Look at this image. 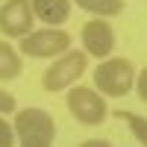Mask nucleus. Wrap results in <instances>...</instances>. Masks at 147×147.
I'll return each instance as SVG.
<instances>
[{"instance_id": "1", "label": "nucleus", "mask_w": 147, "mask_h": 147, "mask_svg": "<svg viewBox=\"0 0 147 147\" xmlns=\"http://www.w3.org/2000/svg\"><path fill=\"white\" fill-rule=\"evenodd\" d=\"M94 77V88L103 91L109 97H124L132 91V85H136V68H132L129 59H106V62L97 65V71L91 74Z\"/></svg>"}, {"instance_id": "2", "label": "nucleus", "mask_w": 147, "mask_h": 147, "mask_svg": "<svg viewBox=\"0 0 147 147\" xmlns=\"http://www.w3.org/2000/svg\"><path fill=\"white\" fill-rule=\"evenodd\" d=\"M85 68H88V53L68 50L41 74V88L44 91H65L85 74Z\"/></svg>"}, {"instance_id": "3", "label": "nucleus", "mask_w": 147, "mask_h": 147, "mask_svg": "<svg viewBox=\"0 0 147 147\" xmlns=\"http://www.w3.org/2000/svg\"><path fill=\"white\" fill-rule=\"evenodd\" d=\"M15 136L21 138V144H53L56 136V121L50 112L44 109H21L15 115Z\"/></svg>"}, {"instance_id": "4", "label": "nucleus", "mask_w": 147, "mask_h": 147, "mask_svg": "<svg viewBox=\"0 0 147 147\" xmlns=\"http://www.w3.org/2000/svg\"><path fill=\"white\" fill-rule=\"evenodd\" d=\"M18 50L24 56H32V59H50V56H62L71 50V35L65 30H38V32H30L21 38Z\"/></svg>"}, {"instance_id": "5", "label": "nucleus", "mask_w": 147, "mask_h": 147, "mask_svg": "<svg viewBox=\"0 0 147 147\" xmlns=\"http://www.w3.org/2000/svg\"><path fill=\"white\" fill-rule=\"evenodd\" d=\"M65 103H68V112L77 118L80 124H85V127H97V124H103V118L109 115L106 100H103V97L97 94L94 88H85V85L71 88Z\"/></svg>"}, {"instance_id": "6", "label": "nucleus", "mask_w": 147, "mask_h": 147, "mask_svg": "<svg viewBox=\"0 0 147 147\" xmlns=\"http://www.w3.org/2000/svg\"><path fill=\"white\" fill-rule=\"evenodd\" d=\"M35 12L30 0H6L0 9V32L6 38H24L32 32Z\"/></svg>"}, {"instance_id": "7", "label": "nucleus", "mask_w": 147, "mask_h": 147, "mask_svg": "<svg viewBox=\"0 0 147 147\" xmlns=\"http://www.w3.org/2000/svg\"><path fill=\"white\" fill-rule=\"evenodd\" d=\"M82 47L88 56H97V59H106L109 53L115 50V30L106 18H94L82 27Z\"/></svg>"}, {"instance_id": "8", "label": "nucleus", "mask_w": 147, "mask_h": 147, "mask_svg": "<svg viewBox=\"0 0 147 147\" xmlns=\"http://www.w3.org/2000/svg\"><path fill=\"white\" fill-rule=\"evenodd\" d=\"M35 18L47 27H59L71 18V3L68 0H30Z\"/></svg>"}, {"instance_id": "9", "label": "nucleus", "mask_w": 147, "mask_h": 147, "mask_svg": "<svg viewBox=\"0 0 147 147\" xmlns=\"http://www.w3.org/2000/svg\"><path fill=\"white\" fill-rule=\"evenodd\" d=\"M21 53L18 47H12L9 41H0V80L9 82V80H18L21 77Z\"/></svg>"}, {"instance_id": "10", "label": "nucleus", "mask_w": 147, "mask_h": 147, "mask_svg": "<svg viewBox=\"0 0 147 147\" xmlns=\"http://www.w3.org/2000/svg\"><path fill=\"white\" fill-rule=\"evenodd\" d=\"M80 9H85V12H91V15H97V18H112V15H121L124 12V0H74Z\"/></svg>"}, {"instance_id": "11", "label": "nucleus", "mask_w": 147, "mask_h": 147, "mask_svg": "<svg viewBox=\"0 0 147 147\" xmlns=\"http://www.w3.org/2000/svg\"><path fill=\"white\" fill-rule=\"evenodd\" d=\"M115 118H118V121H127V127L132 129V136L138 138V144L147 147V118H141V115H136V112H127V109H118Z\"/></svg>"}, {"instance_id": "12", "label": "nucleus", "mask_w": 147, "mask_h": 147, "mask_svg": "<svg viewBox=\"0 0 147 147\" xmlns=\"http://www.w3.org/2000/svg\"><path fill=\"white\" fill-rule=\"evenodd\" d=\"M12 144H15V127L0 118V147H12Z\"/></svg>"}, {"instance_id": "13", "label": "nucleus", "mask_w": 147, "mask_h": 147, "mask_svg": "<svg viewBox=\"0 0 147 147\" xmlns=\"http://www.w3.org/2000/svg\"><path fill=\"white\" fill-rule=\"evenodd\" d=\"M0 112H15V97H12L9 91H3V88H0Z\"/></svg>"}, {"instance_id": "14", "label": "nucleus", "mask_w": 147, "mask_h": 147, "mask_svg": "<svg viewBox=\"0 0 147 147\" xmlns=\"http://www.w3.org/2000/svg\"><path fill=\"white\" fill-rule=\"evenodd\" d=\"M136 88H138V97L147 103V68H144L138 77H136Z\"/></svg>"}, {"instance_id": "15", "label": "nucleus", "mask_w": 147, "mask_h": 147, "mask_svg": "<svg viewBox=\"0 0 147 147\" xmlns=\"http://www.w3.org/2000/svg\"><path fill=\"white\" fill-rule=\"evenodd\" d=\"M80 147H112L109 141H103V138H88V141H82Z\"/></svg>"}, {"instance_id": "16", "label": "nucleus", "mask_w": 147, "mask_h": 147, "mask_svg": "<svg viewBox=\"0 0 147 147\" xmlns=\"http://www.w3.org/2000/svg\"><path fill=\"white\" fill-rule=\"evenodd\" d=\"M21 147H50V144H21Z\"/></svg>"}]
</instances>
